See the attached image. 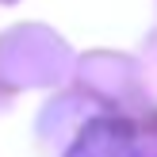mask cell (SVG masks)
I'll use <instances>...</instances> for the list:
<instances>
[{"label": "cell", "instance_id": "1", "mask_svg": "<svg viewBox=\"0 0 157 157\" xmlns=\"http://www.w3.org/2000/svg\"><path fill=\"white\" fill-rule=\"evenodd\" d=\"M69 157H138V134L119 119H100L81 134Z\"/></svg>", "mask_w": 157, "mask_h": 157}]
</instances>
